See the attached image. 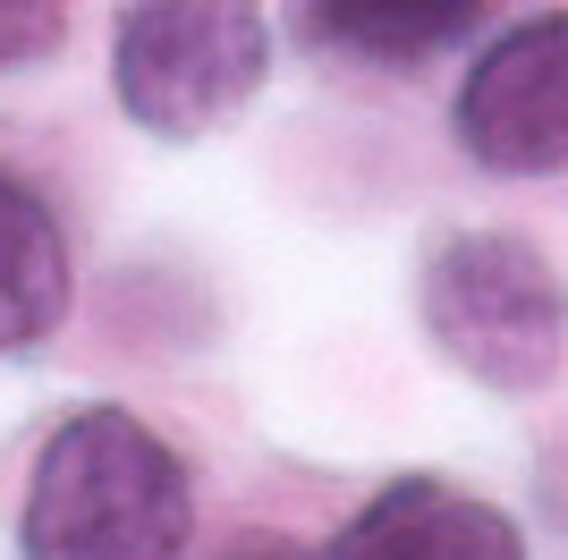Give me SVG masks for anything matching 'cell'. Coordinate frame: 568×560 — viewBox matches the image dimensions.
<instances>
[{"label": "cell", "mask_w": 568, "mask_h": 560, "mask_svg": "<svg viewBox=\"0 0 568 560\" xmlns=\"http://www.w3.org/2000/svg\"><path fill=\"white\" fill-rule=\"evenodd\" d=\"M195 536L187 459L136 408H77L43 433L18 501L26 560H179Z\"/></svg>", "instance_id": "6da1fadb"}, {"label": "cell", "mask_w": 568, "mask_h": 560, "mask_svg": "<svg viewBox=\"0 0 568 560\" xmlns=\"http://www.w3.org/2000/svg\"><path fill=\"white\" fill-rule=\"evenodd\" d=\"M425 340L484 391H544L568 357V280L526 230H450L416 272Z\"/></svg>", "instance_id": "7a4b0ae2"}, {"label": "cell", "mask_w": 568, "mask_h": 560, "mask_svg": "<svg viewBox=\"0 0 568 560\" xmlns=\"http://www.w3.org/2000/svg\"><path fill=\"white\" fill-rule=\"evenodd\" d=\"M272 77V34L255 9L230 0H144L119 9L111 34V93L144 137L195 144L230 128Z\"/></svg>", "instance_id": "3957f363"}, {"label": "cell", "mask_w": 568, "mask_h": 560, "mask_svg": "<svg viewBox=\"0 0 568 560\" xmlns=\"http://www.w3.org/2000/svg\"><path fill=\"white\" fill-rule=\"evenodd\" d=\"M450 137L493 179H551L568 170V9L509 18L467 60L450 102Z\"/></svg>", "instance_id": "277c9868"}, {"label": "cell", "mask_w": 568, "mask_h": 560, "mask_svg": "<svg viewBox=\"0 0 568 560\" xmlns=\"http://www.w3.org/2000/svg\"><path fill=\"white\" fill-rule=\"evenodd\" d=\"M323 560H526V536L509 510L450 476H390L365 492V510H348Z\"/></svg>", "instance_id": "5b68a950"}, {"label": "cell", "mask_w": 568, "mask_h": 560, "mask_svg": "<svg viewBox=\"0 0 568 560\" xmlns=\"http://www.w3.org/2000/svg\"><path fill=\"white\" fill-rule=\"evenodd\" d=\"M77 298V263L60 212L0 162V349H34L69 323Z\"/></svg>", "instance_id": "8992f818"}, {"label": "cell", "mask_w": 568, "mask_h": 560, "mask_svg": "<svg viewBox=\"0 0 568 560\" xmlns=\"http://www.w3.org/2000/svg\"><path fill=\"white\" fill-rule=\"evenodd\" d=\"M314 43L332 51H356V60H382V69H416V60H433V51L467 43L475 26H484V9L475 0H425V9H390V0H323V9H306Z\"/></svg>", "instance_id": "52a82bcc"}, {"label": "cell", "mask_w": 568, "mask_h": 560, "mask_svg": "<svg viewBox=\"0 0 568 560\" xmlns=\"http://www.w3.org/2000/svg\"><path fill=\"white\" fill-rule=\"evenodd\" d=\"M60 43H69V9L60 0H0V77L51 60Z\"/></svg>", "instance_id": "ba28073f"}, {"label": "cell", "mask_w": 568, "mask_h": 560, "mask_svg": "<svg viewBox=\"0 0 568 560\" xmlns=\"http://www.w3.org/2000/svg\"><path fill=\"white\" fill-rule=\"evenodd\" d=\"M230 560H323V552H297L288 536H263V543H237Z\"/></svg>", "instance_id": "9c48e42d"}]
</instances>
